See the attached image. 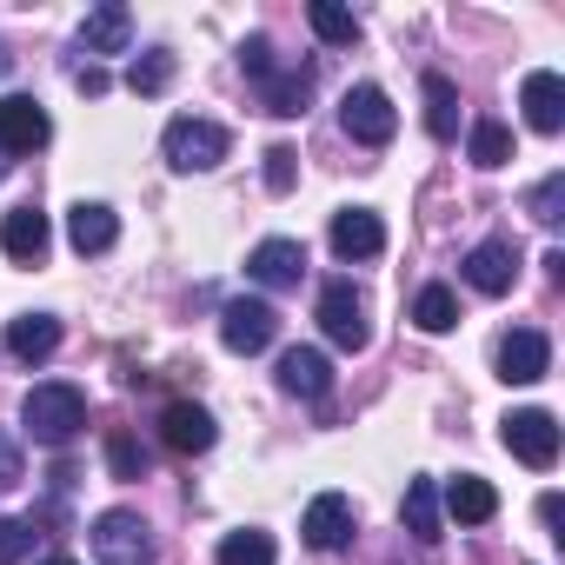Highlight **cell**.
I'll return each mask as SVG.
<instances>
[{
  "mask_svg": "<svg viewBox=\"0 0 565 565\" xmlns=\"http://www.w3.org/2000/svg\"><path fill=\"white\" fill-rule=\"evenodd\" d=\"M0 180H8V153H0Z\"/></svg>",
  "mask_w": 565,
  "mask_h": 565,
  "instance_id": "obj_38",
  "label": "cell"
},
{
  "mask_svg": "<svg viewBox=\"0 0 565 565\" xmlns=\"http://www.w3.org/2000/svg\"><path fill=\"white\" fill-rule=\"evenodd\" d=\"M127 87H134L140 100H153V94H167V87H173V54H167V47H153V54H140V61L127 67Z\"/></svg>",
  "mask_w": 565,
  "mask_h": 565,
  "instance_id": "obj_26",
  "label": "cell"
},
{
  "mask_svg": "<svg viewBox=\"0 0 565 565\" xmlns=\"http://www.w3.org/2000/svg\"><path fill=\"white\" fill-rule=\"evenodd\" d=\"M466 287L472 294H486V300H499V294H512V279H519V253L505 246V239H486V246H472L466 253Z\"/></svg>",
  "mask_w": 565,
  "mask_h": 565,
  "instance_id": "obj_12",
  "label": "cell"
},
{
  "mask_svg": "<svg viewBox=\"0 0 565 565\" xmlns=\"http://www.w3.org/2000/svg\"><path fill=\"white\" fill-rule=\"evenodd\" d=\"M107 466L114 479H147V446L134 433H107Z\"/></svg>",
  "mask_w": 565,
  "mask_h": 565,
  "instance_id": "obj_30",
  "label": "cell"
},
{
  "mask_svg": "<svg viewBox=\"0 0 565 565\" xmlns=\"http://www.w3.org/2000/svg\"><path fill=\"white\" fill-rule=\"evenodd\" d=\"M320 327L340 353H366L373 327H366V294L353 287V279H333V287L320 294Z\"/></svg>",
  "mask_w": 565,
  "mask_h": 565,
  "instance_id": "obj_4",
  "label": "cell"
},
{
  "mask_svg": "<svg viewBox=\"0 0 565 565\" xmlns=\"http://www.w3.org/2000/svg\"><path fill=\"white\" fill-rule=\"evenodd\" d=\"M300 532H307L313 552H340V545L353 539V499H347V492H320V499L307 505Z\"/></svg>",
  "mask_w": 565,
  "mask_h": 565,
  "instance_id": "obj_14",
  "label": "cell"
},
{
  "mask_svg": "<svg viewBox=\"0 0 565 565\" xmlns=\"http://www.w3.org/2000/svg\"><path fill=\"white\" fill-rule=\"evenodd\" d=\"M67 239H74V253H107V246L120 239V220H114V206H100V200H81V206L67 213Z\"/></svg>",
  "mask_w": 565,
  "mask_h": 565,
  "instance_id": "obj_21",
  "label": "cell"
},
{
  "mask_svg": "<svg viewBox=\"0 0 565 565\" xmlns=\"http://www.w3.org/2000/svg\"><path fill=\"white\" fill-rule=\"evenodd\" d=\"M406 532H413L419 545H439V486H433L426 472L406 486Z\"/></svg>",
  "mask_w": 565,
  "mask_h": 565,
  "instance_id": "obj_24",
  "label": "cell"
},
{
  "mask_svg": "<svg viewBox=\"0 0 565 565\" xmlns=\"http://www.w3.org/2000/svg\"><path fill=\"white\" fill-rule=\"evenodd\" d=\"M213 439H220V426H213V413H206V406L173 399V406L160 413V446H167V452L200 459V452H213Z\"/></svg>",
  "mask_w": 565,
  "mask_h": 565,
  "instance_id": "obj_10",
  "label": "cell"
},
{
  "mask_svg": "<svg viewBox=\"0 0 565 565\" xmlns=\"http://www.w3.org/2000/svg\"><path fill=\"white\" fill-rule=\"evenodd\" d=\"M47 239H54V226H47L41 206H14L8 220H0V246H8V259H21V266H41Z\"/></svg>",
  "mask_w": 565,
  "mask_h": 565,
  "instance_id": "obj_16",
  "label": "cell"
},
{
  "mask_svg": "<svg viewBox=\"0 0 565 565\" xmlns=\"http://www.w3.org/2000/svg\"><path fill=\"white\" fill-rule=\"evenodd\" d=\"M279 386H287L294 399H327V393H333V360H327L320 347L279 353Z\"/></svg>",
  "mask_w": 565,
  "mask_h": 565,
  "instance_id": "obj_15",
  "label": "cell"
},
{
  "mask_svg": "<svg viewBox=\"0 0 565 565\" xmlns=\"http://www.w3.org/2000/svg\"><path fill=\"white\" fill-rule=\"evenodd\" d=\"M532 220H539V226H558V220H565V173H545V180L532 186Z\"/></svg>",
  "mask_w": 565,
  "mask_h": 565,
  "instance_id": "obj_31",
  "label": "cell"
},
{
  "mask_svg": "<svg viewBox=\"0 0 565 565\" xmlns=\"http://www.w3.org/2000/svg\"><path fill=\"white\" fill-rule=\"evenodd\" d=\"M519 107H525V127L532 134H558L565 127V81L558 74H525V87H519Z\"/></svg>",
  "mask_w": 565,
  "mask_h": 565,
  "instance_id": "obj_17",
  "label": "cell"
},
{
  "mask_svg": "<svg viewBox=\"0 0 565 565\" xmlns=\"http://www.w3.org/2000/svg\"><path fill=\"white\" fill-rule=\"evenodd\" d=\"M552 373V340L539 333V327H512L505 340H499V380L505 386H532V380H545Z\"/></svg>",
  "mask_w": 565,
  "mask_h": 565,
  "instance_id": "obj_9",
  "label": "cell"
},
{
  "mask_svg": "<svg viewBox=\"0 0 565 565\" xmlns=\"http://www.w3.org/2000/svg\"><path fill=\"white\" fill-rule=\"evenodd\" d=\"M340 127H347L353 140H366V147H386V140L399 134V114H393V100L366 81V87H347V100H340Z\"/></svg>",
  "mask_w": 565,
  "mask_h": 565,
  "instance_id": "obj_7",
  "label": "cell"
},
{
  "mask_svg": "<svg viewBox=\"0 0 565 565\" xmlns=\"http://www.w3.org/2000/svg\"><path fill=\"white\" fill-rule=\"evenodd\" d=\"M307 21H313V34H320L327 47H353V41H360V21H353L347 8H333V0H313Z\"/></svg>",
  "mask_w": 565,
  "mask_h": 565,
  "instance_id": "obj_28",
  "label": "cell"
},
{
  "mask_svg": "<svg viewBox=\"0 0 565 565\" xmlns=\"http://www.w3.org/2000/svg\"><path fill=\"white\" fill-rule=\"evenodd\" d=\"M246 273L259 279V287H300V273H307V246L300 239H259L253 253H246Z\"/></svg>",
  "mask_w": 565,
  "mask_h": 565,
  "instance_id": "obj_13",
  "label": "cell"
},
{
  "mask_svg": "<svg viewBox=\"0 0 565 565\" xmlns=\"http://www.w3.org/2000/svg\"><path fill=\"white\" fill-rule=\"evenodd\" d=\"M167 167L173 173H213L220 160H226V147H233V134L220 127V120H193V114H180L173 127H167Z\"/></svg>",
  "mask_w": 565,
  "mask_h": 565,
  "instance_id": "obj_3",
  "label": "cell"
},
{
  "mask_svg": "<svg viewBox=\"0 0 565 565\" xmlns=\"http://www.w3.org/2000/svg\"><path fill=\"white\" fill-rule=\"evenodd\" d=\"M47 134H54V120L41 100H28V94L0 100V153H34V147H47Z\"/></svg>",
  "mask_w": 565,
  "mask_h": 565,
  "instance_id": "obj_11",
  "label": "cell"
},
{
  "mask_svg": "<svg viewBox=\"0 0 565 565\" xmlns=\"http://www.w3.org/2000/svg\"><path fill=\"white\" fill-rule=\"evenodd\" d=\"M74 87H81L87 100H100V94H107V74H100V67H74Z\"/></svg>",
  "mask_w": 565,
  "mask_h": 565,
  "instance_id": "obj_35",
  "label": "cell"
},
{
  "mask_svg": "<svg viewBox=\"0 0 565 565\" xmlns=\"http://www.w3.org/2000/svg\"><path fill=\"white\" fill-rule=\"evenodd\" d=\"M333 253H340V259H380V253H386V226H380V213H366V206L333 213Z\"/></svg>",
  "mask_w": 565,
  "mask_h": 565,
  "instance_id": "obj_18",
  "label": "cell"
},
{
  "mask_svg": "<svg viewBox=\"0 0 565 565\" xmlns=\"http://www.w3.org/2000/svg\"><path fill=\"white\" fill-rule=\"evenodd\" d=\"M446 512H452L459 525H486V519L499 512V492H492L479 472H459V479L446 486Z\"/></svg>",
  "mask_w": 565,
  "mask_h": 565,
  "instance_id": "obj_22",
  "label": "cell"
},
{
  "mask_svg": "<svg viewBox=\"0 0 565 565\" xmlns=\"http://www.w3.org/2000/svg\"><path fill=\"white\" fill-rule=\"evenodd\" d=\"M294 180H300V153L294 147H266V186L273 193H294Z\"/></svg>",
  "mask_w": 565,
  "mask_h": 565,
  "instance_id": "obj_33",
  "label": "cell"
},
{
  "mask_svg": "<svg viewBox=\"0 0 565 565\" xmlns=\"http://www.w3.org/2000/svg\"><path fill=\"white\" fill-rule=\"evenodd\" d=\"M419 87H426V134L433 140H452L459 134V87L446 74H426Z\"/></svg>",
  "mask_w": 565,
  "mask_h": 565,
  "instance_id": "obj_23",
  "label": "cell"
},
{
  "mask_svg": "<svg viewBox=\"0 0 565 565\" xmlns=\"http://www.w3.org/2000/svg\"><path fill=\"white\" fill-rule=\"evenodd\" d=\"M41 565H74V558H41Z\"/></svg>",
  "mask_w": 565,
  "mask_h": 565,
  "instance_id": "obj_37",
  "label": "cell"
},
{
  "mask_svg": "<svg viewBox=\"0 0 565 565\" xmlns=\"http://www.w3.org/2000/svg\"><path fill=\"white\" fill-rule=\"evenodd\" d=\"M127 41H134V14L120 8V0H107V8H94L81 21V47L87 54H127Z\"/></svg>",
  "mask_w": 565,
  "mask_h": 565,
  "instance_id": "obj_20",
  "label": "cell"
},
{
  "mask_svg": "<svg viewBox=\"0 0 565 565\" xmlns=\"http://www.w3.org/2000/svg\"><path fill=\"white\" fill-rule=\"evenodd\" d=\"M14 74V54H8V41H0V81H8Z\"/></svg>",
  "mask_w": 565,
  "mask_h": 565,
  "instance_id": "obj_36",
  "label": "cell"
},
{
  "mask_svg": "<svg viewBox=\"0 0 565 565\" xmlns=\"http://www.w3.org/2000/svg\"><path fill=\"white\" fill-rule=\"evenodd\" d=\"M499 439H505V452H512V459H525L532 472H545V466L558 459V419H552L545 406L505 413V419H499Z\"/></svg>",
  "mask_w": 565,
  "mask_h": 565,
  "instance_id": "obj_5",
  "label": "cell"
},
{
  "mask_svg": "<svg viewBox=\"0 0 565 565\" xmlns=\"http://www.w3.org/2000/svg\"><path fill=\"white\" fill-rule=\"evenodd\" d=\"M413 327H419V333H452V327H459V300H452L446 287H426V294L413 300Z\"/></svg>",
  "mask_w": 565,
  "mask_h": 565,
  "instance_id": "obj_27",
  "label": "cell"
},
{
  "mask_svg": "<svg viewBox=\"0 0 565 565\" xmlns=\"http://www.w3.org/2000/svg\"><path fill=\"white\" fill-rule=\"evenodd\" d=\"M34 552V519H0V565H21Z\"/></svg>",
  "mask_w": 565,
  "mask_h": 565,
  "instance_id": "obj_32",
  "label": "cell"
},
{
  "mask_svg": "<svg viewBox=\"0 0 565 565\" xmlns=\"http://www.w3.org/2000/svg\"><path fill=\"white\" fill-rule=\"evenodd\" d=\"M239 67H246V81L259 87V107H266V114H279V120H300V114H307V100H313V67H279V54H273L266 34H246V41H239Z\"/></svg>",
  "mask_w": 565,
  "mask_h": 565,
  "instance_id": "obj_1",
  "label": "cell"
},
{
  "mask_svg": "<svg viewBox=\"0 0 565 565\" xmlns=\"http://www.w3.org/2000/svg\"><path fill=\"white\" fill-rule=\"evenodd\" d=\"M94 552H100L107 565H153V532H147L140 512L114 505V512L94 519Z\"/></svg>",
  "mask_w": 565,
  "mask_h": 565,
  "instance_id": "obj_6",
  "label": "cell"
},
{
  "mask_svg": "<svg viewBox=\"0 0 565 565\" xmlns=\"http://www.w3.org/2000/svg\"><path fill=\"white\" fill-rule=\"evenodd\" d=\"M273 333H279V313H273L266 300H226V307H220V340H226V353H266Z\"/></svg>",
  "mask_w": 565,
  "mask_h": 565,
  "instance_id": "obj_8",
  "label": "cell"
},
{
  "mask_svg": "<svg viewBox=\"0 0 565 565\" xmlns=\"http://www.w3.org/2000/svg\"><path fill=\"white\" fill-rule=\"evenodd\" d=\"M273 558H279V552H273V532H259V525L220 539V565H273Z\"/></svg>",
  "mask_w": 565,
  "mask_h": 565,
  "instance_id": "obj_25",
  "label": "cell"
},
{
  "mask_svg": "<svg viewBox=\"0 0 565 565\" xmlns=\"http://www.w3.org/2000/svg\"><path fill=\"white\" fill-rule=\"evenodd\" d=\"M54 347H61V320H54V313H21V320L8 327V353H14L21 366L54 360Z\"/></svg>",
  "mask_w": 565,
  "mask_h": 565,
  "instance_id": "obj_19",
  "label": "cell"
},
{
  "mask_svg": "<svg viewBox=\"0 0 565 565\" xmlns=\"http://www.w3.org/2000/svg\"><path fill=\"white\" fill-rule=\"evenodd\" d=\"M466 147H472V167H486V173L512 160V134H505L499 120H472V140H466Z\"/></svg>",
  "mask_w": 565,
  "mask_h": 565,
  "instance_id": "obj_29",
  "label": "cell"
},
{
  "mask_svg": "<svg viewBox=\"0 0 565 565\" xmlns=\"http://www.w3.org/2000/svg\"><path fill=\"white\" fill-rule=\"evenodd\" d=\"M21 419H28V433H34L41 446H67V439L87 426V393L67 386V380H47V386H34V393L21 399Z\"/></svg>",
  "mask_w": 565,
  "mask_h": 565,
  "instance_id": "obj_2",
  "label": "cell"
},
{
  "mask_svg": "<svg viewBox=\"0 0 565 565\" xmlns=\"http://www.w3.org/2000/svg\"><path fill=\"white\" fill-rule=\"evenodd\" d=\"M28 472H21V446H14V433L0 426V486H21Z\"/></svg>",
  "mask_w": 565,
  "mask_h": 565,
  "instance_id": "obj_34",
  "label": "cell"
}]
</instances>
